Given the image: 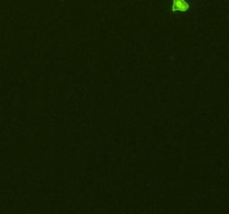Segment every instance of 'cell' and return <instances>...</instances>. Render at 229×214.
Wrapping results in <instances>:
<instances>
[{
  "mask_svg": "<svg viewBox=\"0 0 229 214\" xmlns=\"http://www.w3.org/2000/svg\"><path fill=\"white\" fill-rule=\"evenodd\" d=\"M174 8H179L181 10H187L188 4L184 0H174Z\"/></svg>",
  "mask_w": 229,
  "mask_h": 214,
  "instance_id": "1",
  "label": "cell"
}]
</instances>
